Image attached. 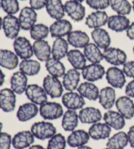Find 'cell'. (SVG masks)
Instances as JSON below:
<instances>
[{
  "instance_id": "cell-33",
  "label": "cell",
  "mask_w": 134,
  "mask_h": 149,
  "mask_svg": "<svg viewBox=\"0 0 134 149\" xmlns=\"http://www.w3.org/2000/svg\"><path fill=\"white\" fill-rule=\"evenodd\" d=\"M79 114L74 110H68L64 113L61 126L66 132H73L78 126Z\"/></svg>"
},
{
  "instance_id": "cell-44",
  "label": "cell",
  "mask_w": 134,
  "mask_h": 149,
  "mask_svg": "<svg viewBox=\"0 0 134 149\" xmlns=\"http://www.w3.org/2000/svg\"><path fill=\"white\" fill-rule=\"evenodd\" d=\"M86 2L90 8L97 10L105 9L110 5L109 0H86Z\"/></svg>"
},
{
  "instance_id": "cell-51",
  "label": "cell",
  "mask_w": 134,
  "mask_h": 149,
  "mask_svg": "<svg viewBox=\"0 0 134 149\" xmlns=\"http://www.w3.org/2000/svg\"><path fill=\"white\" fill-rule=\"evenodd\" d=\"M5 74L1 71V69H0V86H1L5 82Z\"/></svg>"
},
{
  "instance_id": "cell-11",
  "label": "cell",
  "mask_w": 134,
  "mask_h": 149,
  "mask_svg": "<svg viewBox=\"0 0 134 149\" xmlns=\"http://www.w3.org/2000/svg\"><path fill=\"white\" fill-rule=\"evenodd\" d=\"M105 73V68L100 63H91L85 66L81 74L83 79L92 82L102 79Z\"/></svg>"
},
{
  "instance_id": "cell-34",
  "label": "cell",
  "mask_w": 134,
  "mask_h": 149,
  "mask_svg": "<svg viewBox=\"0 0 134 149\" xmlns=\"http://www.w3.org/2000/svg\"><path fill=\"white\" fill-rule=\"evenodd\" d=\"M66 56L69 62L77 70H82L87 65V58H85L84 53L80 52L79 50H69Z\"/></svg>"
},
{
  "instance_id": "cell-19",
  "label": "cell",
  "mask_w": 134,
  "mask_h": 149,
  "mask_svg": "<svg viewBox=\"0 0 134 149\" xmlns=\"http://www.w3.org/2000/svg\"><path fill=\"white\" fill-rule=\"evenodd\" d=\"M10 88L17 94H22L28 86L27 75L21 71H17L13 74L10 80Z\"/></svg>"
},
{
  "instance_id": "cell-29",
  "label": "cell",
  "mask_w": 134,
  "mask_h": 149,
  "mask_svg": "<svg viewBox=\"0 0 134 149\" xmlns=\"http://www.w3.org/2000/svg\"><path fill=\"white\" fill-rule=\"evenodd\" d=\"M90 135L84 130H78L73 131L67 139V143L71 147L76 148L85 145L89 141Z\"/></svg>"
},
{
  "instance_id": "cell-58",
  "label": "cell",
  "mask_w": 134,
  "mask_h": 149,
  "mask_svg": "<svg viewBox=\"0 0 134 149\" xmlns=\"http://www.w3.org/2000/svg\"><path fill=\"white\" fill-rule=\"evenodd\" d=\"M1 0H0V8H1Z\"/></svg>"
},
{
  "instance_id": "cell-61",
  "label": "cell",
  "mask_w": 134,
  "mask_h": 149,
  "mask_svg": "<svg viewBox=\"0 0 134 149\" xmlns=\"http://www.w3.org/2000/svg\"><path fill=\"white\" fill-rule=\"evenodd\" d=\"M21 1H25V0H21Z\"/></svg>"
},
{
  "instance_id": "cell-49",
  "label": "cell",
  "mask_w": 134,
  "mask_h": 149,
  "mask_svg": "<svg viewBox=\"0 0 134 149\" xmlns=\"http://www.w3.org/2000/svg\"><path fill=\"white\" fill-rule=\"evenodd\" d=\"M128 142H129L131 147L134 148V126H131L128 132Z\"/></svg>"
},
{
  "instance_id": "cell-16",
  "label": "cell",
  "mask_w": 134,
  "mask_h": 149,
  "mask_svg": "<svg viewBox=\"0 0 134 149\" xmlns=\"http://www.w3.org/2000/svg\"><path fill=\"white\" fill-rule=\"evenodd\" d=\"M31 131H22L16 134L12 139V145L15 149H24L30 147L35 141Z\"/></svg>"
},
{
  "instance_id": "cell-6",
  "label": "cell",
  "mask_w": 134,
  "mask_h": 149,
  "mask_svg": "<svg viewBox=\"0 0 134 149\" xmlns=\"http://www.w3.org/2000/svg\"><path fill=\"white\" fill-rule=\"evenodd\" d=\"M103 58L106 62L114 66L124 65L126 62L127 55L119 48L109 47L103 52Z\"/></svg>"
},
{
  "instance_id": "cell-46",
  "label": "cell",
  "mask_w": 134,
  "mask_h": 149,
  "mask_svg": "<svg viewBox=\"0 0 134 149\" xmlns=\"http://www.w3.org/2000/svg\"><path fill=\"white\" fill-rule=\"evenodd\" d=\"M122 70L126 76L134 79V61L126 62L123 65Z\"/></svg>"
},
{
  "instance_id": "cell-52",
  "label": "cell",
  "mask_w": 134,
  "mask_h": 149,
  "mask_svg": "<svg viewBox=\"0 0 134 149\" xmlns=\"http://www.w3.org/2000/svg\"><path fill=\"white\" fill-rule=\"evenodd\" d=\"M29 149H46L43 146L39 145H32L29 148Z\"/></svg>"
},
{
  "instance_id": "cell-7",
  "label": "cell",
  "mask_w": 134,
  "mask_h": 149,
  "mask_svg": "<svg viewBox=\"0 0 134 149\" xmlns=\"http://www.w3.org/2000/svg\"><path fill=\"white\" fill-rule=\"evenodd\" d=\"M25 94L28 99L36 105H41L47 102V94L43 88L38 84H29L26 88Z\"/></svg>"
},
{
  "instance_id": "cell-4",
  "label": "cell",
  "mask_w": 134,
  "mask_h": 149,
  "mask_svg": "<svg viewBox=\"0 0 134 149\" xmlns=\"http://www.w3.org/2000/svg\"><path fill=\"white\" fill-rule=\"evenodd\" d=\"M39 113L45 120H56L63 116L64 109L61 104L56 102H46L40 106Z\"/></svg>"
},
{
  "instance_id": "cell-1",
  "label": "cell",
  "mask_w": 134,
  "mask_h": 149,
  "mask_svg": "<svg viewBox=\"0 0 134 149\" xmlns=\"http://www.w3.org/2000/svg\"><path fill=\"white\" fill-rule=\"evenodd\" d=\"M31 132L37 139L44 141L54 136L56 134V129L50 122L41 121L36 122L32 125Z\"/></svg>"
},
{
  "instance_id": "cell-12",
  "label": "cell",
  "mask_w": 134,
  "mask_h": 149,
  "mask_svg": "<svg viewBox=\"0 0 134 149\" xmlns=\"http://www.w3.org/2000/svg\"><path fill=\"white\" fill-rule=\"evenodd\" d=\"M61 102L63 105L69 110L81 109L85 105L84 97L73 91L64 94L61 97Z\"/></svg>"
},
{
  "instance_id": "cell-37",
  "label": "cell",
  "mask_w": 134,
  "mask_h": 149,
  "mask_svg": "<svg viewBox=\"0 0 134 149\" xmlns=\"http://www.w3.org/2000/svg\"><path fill=\"white\" fill-rule=\"evenodd\" d=\"M45 68L50 75L57 78L63 77L66 73L65 66L62 62L52 57L50 58L47 62H45Z\"/></svg>"
},
{
  "instance_id": "cell-38",
  "label": "cell",
  "mask_w": 134,
  "mask_h": 149,
  "mask_svg": "<svg viewBox=\"0 0 134 149\" xmlns=\"http://www.w3.org/2000/svg\"><path fill=\"white\" fill-rule=\"evenodd\" d=\"M128 143L127 134L120 132L109 138L107 143V147L109 149H124Z\"/></svg>"
},
{
  "instance_id": "cell-24",
  "label": "cell",
  "mask_w": 134,
  "mask_h": 149,
  "mask_svg": "<svg viewBox=\"0 0 134 149\" xmlns=\"http://www.w3.org/2000/svg\"><path fill=\"white\" fill-rule=\"evenodd\" d=\"M99 103L106 110L111 109L116 102V92L112 87L107 86L100 91Z\"/></svg>"
},
{
  "instance_id": "cell-57",
  "label": "cell",
  "mask_w": 134,
  "mask_h": 149,
  "mask_svg": "<svg viewBox=\"0 0 134 149\" xmlns=\"http://www.w3.org/2000/svg\"><path fill=\"white\" fill-rule=\"evenodd\" d=\"M132 8H133V12H134V0L132 1Z\"/></svg>"
},
{
  "instance_id": "cell-60",
  "label": "cell",
  "mask_w": 134,
  "mask_h": 149,
  "mask_svg": "<svg viewBox=\"0 0 134 149\" xmlns=\"http://www.w3.org/2000/svg\"><path fill=\"white\" fill-rule=\"evenodd\" d=\"M103 149H109V148H103Z\"/></svg>"
},
{
  "instance_id": "cell-32",
  "label": "cell",
  "mask_w": 134,
  "mask_h": 149,
  "mask_svg": "<svg viewBox=\"0 0 134 149\" xmlns=\"http://www.w3.org/2000/svg\"><path fill=\"white\" fill-rule=\"evenodd\" d=\"M45 7L48 14L53 19H62L65 15V8L61 0H48Z\"/></svg>"
},
{
  "instance_id": "cell-2",
  "label": "cell",
  "mask_w": 134,
  "mask_h": 149,
  "mask_svg": "<svg viewBox=\"0 0 134 149\" xmlns=\"http://www.w3.org/2000/svg\"><path fill=\"white\" fill-rule=\"evenodd\" d=\"M43 86L47 95L51 98H58L62 95L64 86L57 77L50 74L46 76L43 79Z\"/></svg>"
},
{
  "instance_id": "cell-27",
  "label": "cell",
  "mask_w": 134,
  "mask_h": 149,
  "mask_svg": "<svg viewBox=\"0 0 134 149\" xmlns=\"http://www.w3.org/2000/svg\"><path fill=\"white\" fill-rule=\"evenodd\" d=\"M80 73L75 69L68 70L63 76L62 84L64 88L69 92H73L77 89L80 82Z\"/></svg>"
},
{
  "instance_id": "cell-31",
  "label": "cell",
  "mask_w": 134,
  "mask_h": 149,
  "mask_svg": "<svg viewBox=\"0 0 134 149\" xmlns=\"http://www.w3.org/2000/svg\"><path fill=\"white\" fill-rule=\"evenodd\" d=\"M91 36L94 43L100 49L105 50L110 47L111 39L109 33L103 28H96L91 32Z\"/></svg>"
},
{
  "instance_id": "cell-22",
  "label": "cell",
  "mask_w": 134,
  "mask_h": 149,
  "mask_svg": "<svg viewBox=\"0 0 134 149\" xmlns=\"http://www.w3.org/2000/svg\"><path fill=\"white\" fill-rule=\"evenodd\" d=\"M111 132V127L105 123L93 124L88 130V134L94 140L105 139L109 138Z\"/></svg>"
},
{
  "instance_id": "cell-26",
  "label": "cell",
  "mask_w": 134,
  "mask_h": 149,
  "mask_svg": "<svg viewBox=\"0 0 134 149\" xmlns=\"http://www.w3.org/2000/svg\"><path fill=\"white\" fill-rule=\"evenodd\" d=\"M39 109L34 103H26L20 105L17 113V117L20 122H27L34 118Z\"/></svg>"
},
{
  "instance_id": "cell-13",
  "label": "cell",
  "mask_w": 134,
  "mask_h": 149,
  "mask_svg": "<svg viewBox=\"0 0 134 149\" xmlns=\"http://www.w3.org/2000/svg\"><path fill=\"white\" fill-rule=\"evenodd\" d=\"M17 97L11 88H3L0 90V109L5 112L10 113L15 110Z\"/></svg>"
},
{
  "instance_id": "cell-28",
  "label": "cell",
  "mask_w": 134,
  "mask_h": 149,
  "mask_svg": "<svg viewBox=\"0 0 134 149\" xmlns=\"http://www.w3.org/2000/svg\"><path fill=\"white\" fill-rule=\"evenodd\" d=\"M103 120L105 124L116 130H122L125 126V118L119 112L109 111L104 114Z\"/></svg>"
},
{
  "instance_id": "cell-53",
  "label": "cell",
  "mask_w": 134,
  "mask_h": 149,
  "mask_svg": "<svg viewBox=\"0 0 134 149\" xmlns=\"http://www.w3.org/2000/svg\"><path fill=\"white\" fill-rule=\"evenodd\" d=\"M77 149H92V148L90 147H88V146L83 145V146H81V147H78L77 148Z\"/></svg>"
},
{
  "instance_id": "cell-10",
  "label": "cell",
  "mask_w": 134,
  "mask_h": 149,
  "mask_svg": "<svg viewBox=\"0 0 134 149\" xmlns=\"http://www.w3.org/2000/svg\"><path fill=\"white\" fill-rule=\"evenodd\" d=\"M65 11L75 22H80L85 17L86 9L81 3L69 0L64 4Z\"/></svg>"
},
{
  "instance_id": "cell-18",
  "label": "cell",
  "mask_w": 134,
  "mask_h": 149,
  "mask_svg": "<svg viewBox=\"0 0 134 149\" xmlns=\"http://www.w3.org/2000/svg\"><path fill=\"white\" fill-rule=\"evenodd\" d=\"M79 118L83 124H93L101 120L102 114L98 109L88 107L81 109L79 113Z\"/></svg>"
},
{
  "instance_id": "cell-59",
  "label": "cell",
  "mask_w": 134,
  "mask_h": 149,
  "mask_svg": "<svg viewBox=\"0 0 134 149\" xmlns=\"http://www.w3.org/2000/svg\"><path fill=\"white\" fill-rule=\"evenodd\" d=\"M133 53H134V47H133Z\"/></svg>"
},
{
  "instance_id": "cell-40",
  "label": "cell",
  "mask_w": 134,
  "mask_h": 149,
  "mask_svg": "<svg viewBox=\"0 0 134 149\" xmlns=\"http://www.w3.org/2000/svg\"><path fill=\"white\" fill-rule=\"evenodd\" d=\"M110 6L119 15H128L132 11V6L128 0H109Z\"/></svg>"
},
{
  "instance_id": "cell-39",
  "label": "cell",
  "mask_w": 134,
  "mask_h": 149,
  "mask_svg": "<svg viewBox=\"0 0 134 149\" xmlns=\"http://www.w3.org/2000/svg\"><path fill=\"white\" fill-rule=\"evenodd\" d=\"M19 69L21 72L27 76H34L39 73L41 64L34 60H22L19 64Z\"/></svg>"
},
{
  "instance_id": "cell-35",
  "label": "cell",
  "mask_w": 134,
  "mask_h": 149,
  "mask_svg": "<svg viewBox=\"0 0 134 149\" xmlns=\"http://www.w3.org/2000/svg\"><path fill=\"white\" fill-rule=\"evenodd\" d=\"M69 43L63 37L56 38L54 41L52 47V58L56 60H60L68 53Z\"/></svg>"
},
{
  "instance_id": "cell-54",
  "label": "cell",
  "mask_w": 134,
  "mask_h": 149,
  "mask_svg": "<svg viewBox=\"0 0 134 149\" xmlns=\"http://www.w3.org/2000/svg\"><path fill=\"white\" fill-rule=\"evenodd\" d=\"M2 25H3V19L1 17H0V30L2 28Z\"/></svg>"
},
{
  "instance_id": "cell-48",
  "label": "cell",
  "mask_w": 134,
  "mask_h": 149,
  "mask_svg": "<svg viewBox=\"0 0 134 149\" xmlns=\"http://www.w3.org/2000/svg\"><path fill=\"white\" fill-rule=\"evenodd\" d=\"M125 93L127 96L134 97V79L130 81L126 86Z\"/></svg>"
},
{
  "instance_id": "cell-55",
  "label": "cell",
  "mask_w": 134,
  "mask_h": 149,
  "mask_svg": "<svg viewBox=\"0 0 134 149\" xmlns=\"http://www.w3.org/2000/svg\"><path fill=\"white\" fill-rule=\"evenodd\" d=\"M2 128H3V124H2V122H0V133L1 132Z\"/></svg>"
},
{
  "instance_id": "cell-30",
  "label": "cell",
  "mask_w": 134,
  "mask_h": 149,
  "mask_svg": "<svg viewBox=\"0 0 134 149\" xmlns=\"http://www.w3.org/2000/svg\"><path fill=\"white\" fill-rule=\"evenodd\" d=\"M77 92L82 97L90 101H96L99 98L100 90L98 88L91 82H84L77 88Z\"/></svg>"
},
{
  "instance_id": "cell-14",
  "label": "cell",
  "mask_w": 134,
  "mask_h": 149,
  "mask_svg": "<svg viewBox=\"0 0 134 149\" xmlns=\"http://www.w3.org/2000/svg\"><path fill=\"white\" fill-rule=\"evenodd\" d=\"M115 105L118 112L124 117V118L130 120L134 116V103L131 97L124 95L118 98Z\"/></svg>"
},
{
  "instance_id": "cell-17",
  "label": "cell",
  "mask_w": 134,
  "mask_h": 149,
  "mask_svg": "<svg viewBox=\"0 0 134 149\" xmlns=\"http://www.w3.org/2000/svg\"><path fill=\"white\" fill-rule=\"evenodd\" d=\"M109 17L104 10H96L88 16L85 24L90 29L100 28L107 24Z\"/></svg>"
},
{
  "instance_id": "cell-15",
  "label": "cell",
  "mask_w": 134,
  "mask_h": 149,
  "mask_svg": "<svg viewBox=\"0 0 134 149\" xmlns=\"http://www.w3.org/2000/svg\"><path fill=\"white\" fill-rule=\"evenodd\" d=\"M72 24L69 20L60 19L56 20L49 28L52 37L60 38L68 36L72 31Z\"/></svg>"
},
{
  "instance_id": "cell-56",
  "label": "cell",
  "mask_w": 134,
  "mask_h": 149,
  "mask_svg": "<svg viewBox=\"0 0 134 149\" xmlns=\"http://www.w3.org/2000/svg\"><path fill=\"white\" fill-rule=\"evenodd\" d=\"M74 1H78V2L81 3V2H82V1H84V0H74Z\"/></svg>"
},
{
  "instance_id": "cell-21",
  "label": "cell",
  "mask_w": 134,
  "mask_h": 149,
  "mask_svg": "<svg viewBox=\"0 0 134 149\" xmlns=\"http://www.w3.org/2000/svg\"><path fill=\"white\" fill-rule=\"evenodd\" d=\"M33 50L34 54L41 62H47L52 54L51 47L45 40L35 41L33 44Z\"/></svg>"
},
{
  "instance_id": "cell-47",
  "label": "cell",
  "mask_w": 134,
  "mask_h": 149,
  "mask_svg": "<svg viewBox=\"0 0 134 149\" xmlns=\"http://www.w3.org/2000/svg\"><path fill=\"white\" fill-rule=\"evenodd\" d=\"M48 0H29L30 7L34 10H40L46 6Z\"/></svg>"
},
{
  "instance_id": "cell-20",
  "label": "cell",
  "mask_w": 134,
  "mask_h": 149,
  "mask_svg": "<svg viewBox=\"0 0 134 149\" xmlns=\"http://www.w3.org/2000/svg\"><path fill=\"white\" fill-rule=\"evenodd\" d=\"M130 25L129 18L123 15H112L110 16L107 21L108 28L115 32H122L127 29Z\"/></svg>"
},
{
  "instance_id": "cell-41",
  "label": "cell",
  "mask_w": 134,
  "mask_h": 149,
  "mask_svg": "<svg viewBox=\"0 0 134 149\" xmlns=\"http://www.w3.org/2000/svg\"><path fill=\"white\" fill-rule=\"evenodd\" d=\"M49 28L43 24H35L30 30V36L35 41L44 40L49 36Z\"/></svg>"
},
{
  "instance_id": "cell-5",
  "label": "cell",
  "mask_w": 134,
  "mask_h": 149,
  "mask_svg": "<svg viewBox=\"0 0 134 149\" xmlns=\"http://www.w3.org/2000/svg\"><path fill=\"white\" fill-rule=\"evenodd\" d=\"M2 28L6 37L15 39L18 37L21 29L18 18L13 15L5 16L3 19Z\"/></svg>"
},
{
  "instance_id": "cell-8",
  "label": "cell",
  "mask_w": 134,
  "mask_h": 149,
  "mask_svg": "<svg viewBox=\"0 0 134 149\" xmlns=\"http://www.w3.org/2000/svg\"><path fill=\"white\" fill-rule=\"evenodd\" d=\"M105 74L107 82L112 88L121 89L124 86L126 82V75L123 70L120 68L116 66L109 68L107 70Z\"/></svg>"
},
{
  "instance_id": "cell-42",
  "label": "cell",
  "mask_w": 134,
  "mask_h": 149,
  "mask_svg": "<svg viewBox=\"0 0 134 149\" xmlns=\"http://www.w3.org/2000/svg\"><path fill=\"white\" fill-rule=\"evenodd\" d=\"M67 141L61 134H56L48 142L47 149H66Z\"/></svg>"
},
{
  "instance_id": "cell-25",
  "label": "cell",
  "mask_w": 134,
  "mask_h": 149,
  "mask_svg": "<svg viewBox=\"0 0 134 149\" xmlns=\"http://www.w3.org/2000/svg\"><path fill=\"white\" fill-rule=\"evenodd\" d=\"M19 63L18 56L11 50L0 49V66L9 70L17 67Z\"/></svg>"
},
{
  "instance_id": "cell-43",
  "label": "cell",
  "mask_w": 134,
  "mask_h": 149,
  "mask_svg": "<svg viewBox=\"0 0 134 149\" xmlns=\"http://www.w3.org/2000/svg\"><path fill=\"white\" fill-rule=\"evenodd\" d=\"M1 6L7 15H15L20 10L18 0H1Z\"/></svg>"
},
{
  "instance_id": "cell-50",
  "label": "cell",
  "mask_w": 134,
  "mask_h": 149,
  "mask_svg": "<svg viewBox=\"0 0 134 149\" xmlns=\"http://www.w3.org/2000/svg\"><path fill=\"white\" fill-rule=\"evenodd\" d=\"M126 36L131 40H134V22L129 26L126 30Z\"/></svg>"
},
{
  "instance_id": "cell-45",
  "label": "cell",
  "mask_w": 134,
  "mask_h": 149,
  "mask_svg": "<svg viewBox=\"0 0 134 149\" xmlns=\"http://www.w3.org/2000/svg\"><path fill=\"white\" fill-rule=\"evenodd\" d=\"M11 145V135L6 132L0 133V149H10Z\"/></svg>"
},
{
  "instance_id": "cell-9",
  "label": "cell",
  "mask_w": 134,
  "mask_h": 149,
  "mask_svg": "<svg viewBox=\"0 0 134 149\" xmlns=\"http://www.w3.org/2000/svg\"><path fill=\"white\" fill-rule=\"evenodd\" d=\"M37 19V14L36 10L31 7H25L22 9L18 17L20 26L22 30L28 31L36 24Z\"/></svg>"
},
{
  "instance_id": "cell-3",
  "label": "cell",
  "mask_w": 134,
  "mask_h": 149,
  "mask_svg": "<svg viewBox=\"0 0 134 149\" xmlns=\"http://www.w3.org/2000/svg\"><path fill=\"white\" fill-rule=\"evenodd\" d=\"M15 54L22 60L29 59L34 54L33 45L24 37H18L13 42Z\"/></svg>"
},
{
  "instance_id": "cell-36",
  "label": "cell",
  "mask_w": 134,
  "mask_h": 149,
  "mask_svg": "<svg viewBox=\"0 0 134 149\" xmlns=\"http://www.w3.org/2000/svg\"><path fill=\"white\" fill-rule=\"evenodd\" d=\"M84 55L92 63H100L104 59L103 52L95 43H88L84 48Z\"/></svg>"
},
{
  "instance_id": "cell-23",
  "label": "cell",
  "mask_w": 134,
  "mask_h": 149,
  "mask_svg": "<svg viewBox=\"0 0 134 149\" xmlns=\"http://www.w3.org/2000/svg\"><path fill=\"white\" fill-rule=\"evenodd\" d=\"M67 37L68 43L77 49H83L90 43V38L88 34L81 30L71 31Z\"/></svg>"
}]
</instances>
